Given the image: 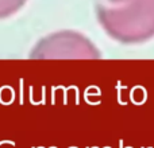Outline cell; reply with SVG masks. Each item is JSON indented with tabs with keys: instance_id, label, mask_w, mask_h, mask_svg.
<instances>
[{
	"instance_id": "6da1fadb",
	"label": "cell",
	"mask_w": 154,
	"mask_h": 148,
	"mask_svg": "<svg viewBox=\"0 0 154 148\" xmlns=\"http://www.w3.org/2000/svg\"><path fill=\"white\" fill-rule=\"evenodd\" d=\"M99 20L109 37L126 45L154 37V0H106Z\"/></svg>"
},
{
	"instance_id": "7a4b0ae2",
	"label": "cell",
	"mask_w": 154,
	"mask_h": 148,
	"mask_svg": "<svg viewBox=\"0 0 154 148\" xmlns=\"http://www.w3.org/2000/svg\"><path fill=\"white\" fill-rule=\"evenodd\" d=\"M43 58H95L99 53L92 43L75 32H60L39 45Z\"/></svg>"
},
{
	"instance_id": "3957f363",
	"label": "cell",
	"mask_w": 154,
	"mask_h": 148,
	"mask_svg": "<svg viewBox=\"0 0 154 148\" xmlns=\"http://www.w3.org/2000/svg\"><path fill=\"white\" fill-rule=\"evenodd\" d=\"M26 0H0V18L8 16L18 11Z\"/></svg>"
}]
</instances>
